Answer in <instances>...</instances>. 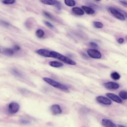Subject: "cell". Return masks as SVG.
Listing matches in <instances>:
<instances>
[{
  "label": "cell",
  "mask_w": 127,
  "mask_h": 127,
  "mask_svg": "<svg viewBox=\"0 0 127 127\" xmlns=\"http://www.w3.org/2000/svg\"><path fill=\"white\" fill-rule=\"evenodd\" d=\"M106 96L111 100L118 103H121L122 102V100L119 96L118 95L114 94V93H108L106 94Z\"/></svg>",
  "instance_id": "cell-10"
},
{
  "label": "cell",
  "mask_w": 127,
  "mask_h": 127,
  "mask_svg": "<svg viewBox=\"0 0 127 127\" xmlns=\"http://www.w3.org/2000/svg\"><path fill=\"white\" fill-rule=\"evenodd\" d=\"M93 24L94 26L96 28H102L103 27V24L100 21H94Z\"/></svg>",
  "instance_id": "cell-21"
},
{
  "label": "cell",
  "mask_w": 127,
  "mask_h": 127,
  "mask_svg": "<svg viewBox=\"0 0 127 127\" xmlns=\"http://www.w3.org/2000/svg\"><path fill=\"white\" fill-rule=\"evenodd\" d=\"M20 123L22 125H27L30 123V121L28 120H27L24 118L21 119L19 121Z\"/></svg>",
  "instance_id": "cell-23"
},
{
  "label": "cell",
  "mask_w": 127,
  "mask_h": 127,
  "mask_svg": "<svg viewBox=\"0 0 127 127\" xmlns=\"http://www.w3.org/2000/svg\"><path fill=\"white\" fill-rule=\"evenodd\" d=\"M89 45H90L91 47H93V48H97V47H98L97 44H96V43L93 42H90V43H89Z\"/></svg>",
  "instance_id": "cell-27"
},
{
  "label": "cell",
  "mask_w": 127,
  "mask_h": 127,
  "mask_svg": "<svg viewBox=\"0 0 127 127\" xmlns=\"http://www.w3.org/2000/svg\"><path fill=\"white\" fill-rule=\"evenodd\" d=\"M124 41H125V40L123 38H120L117 40L118 43L119 44H123L124 42Z\"/></svg>",
  "instance_id": "cell-28"
},
{
  "label": "cell",
  "mask_w": 127,
  "mask_h": 127,
  "mask_svg": "<svg viewBox=\"0 0 127 127\" xmlns=\"http://www.w3.org/2000/svg\"><path fill=\"white\" fill-rule=\"evenodd\" d=\"M43 80L46 83L55 88L59 89L60 90L65 92H68V88L65 85L57 81H56L54 79H53L49 77H45L43 78Z\"/></svg>",
  "instance_id": "cell-2"
},
{
  "label": "cell",
  "mask_w": 127,
  "mask_h": 127,
  "mask_svg": "<svg viewBox=\"0 0 127 127\" xmlns=\"http://www.w3.org/2000/svg\"><path fill=\"white\" fill-rule=\"evenodd\" d=\"M120 11L124 15V16H125V17H127V12H126L124 11L121 10H120Z\"/></svg>",
  "instance_id": "cell-31"
},
{
  "label": "cell",
  "mask_w": 127,
  "mask_h": 127,
  "mask_svg": "<svg viewBox=\"0 0 127 127\" xmlns=\"http://www.w3.org/2000/svg\"><path fill=\"white\" fill-rule=\"evenodd\" d=\"M15 2V0H3L2 2L4 4H13Z\"/></svg>",
  "instance_id": "cell-24"
},
{
  "label": "cell",
  "mask_w": 127,
  "mask_h": 127,
  "mask_svg": "<svg viewBox=\"0 0 127 127\" xmlns=\"http://www.w3.org/2000/svg\"><path fill=\"white\" fill-rule=\"evenodd\" d=\"M64 3L68 6H73L75 5V1L74 0H64Z\"/></svg>",
  "instance_id": "cell-19"
},
{
  "label": "cell",
  "mask_w": 127,
  "mask_h": 127,
  "mask_svg": "<svg viewBox=\"0 0 127 127\" xmlns=\"http://www.w3.org/2000/svg\"><path fill=\"white\" fill-rule=\"evenodd\" d=\"M102 124L105 127H117L116 125L114 123L107 119H104L102 120Z\"/></svg>",
  "instance_id": "cell-11"
},
{
  "label": "cell",
  "mask_w": 127,
  "mask_h": 127,
  "mask_svg": "<svg viewBox=\"0 0 127 127\" xmlns=\"http://www.w3.org/2000/svg\"><path fill=\"white\" fill-rule=\"evenodd\" d=\"M72 12L77 15H82L84 13V10L82 8L79 7H74L72 8Z\"/></svg>",
  "instance_id": "cell-12"
},
{
  "label": "cell",
  "mask_w": 127,
  "mask_h": 127,
  "mask_svg": "<svg viewBox=\"0 0 127 127\" xmlns=\"http://www.w3.org/2000/svg\"><path fill=\"white\" fill-rule=\"evenodd\" d=\"M0 23H1V24H2V25H4V26H8V25H9V24L8 23H7V22H5V21H0Z\"/></svg>",
  "instance_id": "cell-30"
},
{
  "label": "cell",
  "mask_w": 127,
  "mask_h": 127,
  "mask_svg": "<svg viewBox=\"0 0 127 127\" xmlns=\"http://www.w3.org/2000/svg\"><path fill=\"white\" fill-rule=\"evenodd\" d=\"M96 1H99V0H96Z\"/></svg>",
  "instance_id": "cell-35"
},
{
  "label": "cell",
  "mask_w": 127,
  "mask_h": 127,
  "mask_svg": "<svg viewBox=\"0 0 127 127\" xmlns=\"http://www.w3.org/2000/svg\"><path fill=\"white\" fill-rule=\"evenodd\" d=\"M48 58H53L57 59L66 64H69V65H74L76 64L75 62L72 60L71 59H69V58L58 53L56 51H49V55H48Z\"/></svg>",
  "instance_id": "cell-1"
},
{
  "label": "cell",
  "mask_w": 127,
  "mask_h": 127,
  "mask_svg": "<svg viewBox=\"0 0 127 127\" xmlns=\"http://www.w3.org/2000/svg\"><path fill=\"white\" fill-rule=\"evenodd\" d=\"M108 11L112 15L119 20L123 21L126 19L124 15L120 11V10L113 7H109L108 8Z\"/></svg>",
  "instance_id": "cell-3"
},
{
  "label": "cell",
  "mask_w": 127,
  "mask_h": 127,
  "mask_svg": "<svg viewBox=\"0 0 127 127\" xmlns=\"http://www.w3.org/2000/svg\"><path fill=\"white\" fill-rule=\"evenodd\" d=\"M96 99L97 101H98L99 103L104 105H110L112 104V101L110 99L102 96H99L97 97Z\"/></svg>",
  "instance_id": "cell-9"
},
{
  "label": "cell",
  "mask_w": 127,
  "mask_h": 127,
  "mask_svg": "<svg viewBox=\"0 0 127 127\" xmlns=\"http://www.w3.org/2000/svg\"><path fill=\"white\" fill-rule=\"evenodd\" d=\"M44 34H45L44 31L41 29H39L36 31V35L37 36V37L39 38H42L44 36Z\"/></svg>",
  "instance_id": "cell-17"
},
{
  "label": "cell",
  "mask_w": 127,
  "mask_h": 127,
  "mask_svg": "<svg viewBox=\"0 0 127 127\" xmlns=\"http://www.w3.org/2000/svg\"><path fill=\"white\" fill-rule=\"evenodd\" d=\"M11 72L13 75H14V76H15L16 77H23V75H22V73L19 70H18L16 68L12 69L11 70Z\"/></svg>",
  "instance_id": "cell-15"
},
{
  "label": "cell",
  "mask_w": 127,
  "mask_h": 127,
  "mask_svg": "<svg viewBox=\"0 0 127 127\" xmlns=\"http://www.w3.org/2000/svg\"><path fill=\"white\" fill-rule=\"evenodd\" d=\"M81 55H82V57H83L84 58H85V59H88V57H87V56L85 53H81Z\"/></svg>",
  "instance_id": "cell-32"
},
{
  "label": "cell",
  "mask_w": 127,
  "mask_h": 127,
  "mask_svg": "<svg viewBox=\"0 0 127 127\" xmlns=\"http://www.w3.org/2000/svg\"><path fill=\"white\" fill-rule=\"evenodd\" d=\"M40 1L45 4L54 5L58 9H60L61 8V3L57 0H40Z\"/></svg>",
  "instance_id": "cell-6"
},
{
  "label": "cell",
  "mask_w": 127,
  "mask_h": 127,
  "mask_svg": "<svg viewBox=\"0 0 127 127\" xmlns=\"http://www.w3.org/2000/svg\"><path fill=\"white\" fill-rule=\"evenodd\" d=\"M111 77H112V79H113L114 80H119L121 77V75H120V74L119 73L115 71V72H113L111 73Z\"/></svg>",
  "instance_id": "cell-18"
},
{
  "label": "cell",
  "mask_w": 127,
  "mask_h": 127,
  "mask_svg": "<svg viewBox=\"0 0 127 127\" xmlns=\"http://www.w3.org/2000/svg\"><path fill=\"white\" fill-rule=\"evenodd\" d=\"M118 127H125L124 126H123V125H118Z\"/></svg>",
  "instance_id": "cell-33"
},
{
  "label": "cell",
  "mask_w": 127,
  "mask_h": 127,
  "mask_svg": "<svg viewBox=\"0 0 127 127\" xmlns=\"http://www.w3.org/2000/svg\"><path fill=\"white\" fill-rule=\"evenodd\" d=\"M88 56L93 59H100L102 57V54L100 52L95 49H89L87 51Z\"/></svg>",
  "instance_id": "cell-5"
},
{
  "label": "cell",
  "mask_w": 127,
  "mask_h": 127,
  "mask_svg": "<svg viewBox=\"0 0 127 127\" xmlns=\"http://www.w3.org/2000/svg\"><path fill=\"white\" fill-rule=\"evenodd\" d=\"M126 40H127V36H126Z\"/></svg>",
  "instance_id": "cell-34"
},
{
  "label": "cell",
  "mask_w": 127,
  "mask_h": 127,
  "mask_svg": "<svg viewBox=\"0 0 127 127\" xmlns=\"http://www.w3.org/2000/svg\"><path fill=\"white\" fill-rule=\"evenodd\" d=\"M49 64L52 67H61L63 66H64V64L58 61H50L49 62Z\"/></svg>",
  "instance_id": "cell-14"
},
{
  "label": "cell",
  "mask_w": 127,
  "mask_h": 127,
  "mask_svg": "<svg viewBox=\"0 0 127 127\" xmlns=\"http://www.w3.org/2000/svg\"><path fill=\"white\" fill-rule=\"evenodd\" d=\"M104 86L105 88L110 90H111V89L116 90L118 89L120 87V85L118 83L115 82H112V81L104 83Z\"/></svg>",
  "instance_id": "cell-8"
},
{
  "label": "cell",
  "mask_w": 127,
  "mask_h": 127,
  "mask_svg": "<svg viewBox=\"0 0 127 127\" xmlns=\"http://www.w3.org/2000/svg\"><path fill=\"white\" fill-rule=\"evenodd\" d=\"M45 24L48 26V27L50 28H54V26L52 25V24H51L50 22H48V21H44Z\"/></svg>",
  "instance_id": "cell-25"
},
{
  "label": "cell",
  "mask_w": 127,
  "mask_h": 127,
  "mask_svg": "<svg viewBox=\"0 0 127 127\" xmlns=\"http://www.w3.org/2000/svg\"><path fill=\"white\" fill-rule=\"evenodd\" d=\"M20 106L16 102H12L8 105L7 111L10 114H14L17 113L19 110Z\"/></svg>",
  "instance_id": "cell-4"
},
{
  "label": "cell",
  "mask_w": 127,
  "mask_h": 127,
  "mask_svg": "<svg viewBox=\"0 0 127 127\" xmlns=\"http://www.w3.org/2000/svg\"><path fill=\"white\" fill-rule=\"evenodd\" d=\"M13 49L14 51H19L20 49V47L18 45H15L13 47Z\"/></svg>",
  "instance_id": "cell-29"
},
{
  "label": "cell",
  "mask_w": 127,
  "mask_h": 127,
  "mask_svg": "<svg viewBox=\"0 0 127 127\" xmlns=\"http://www.w3.org/2000/svg\"><path fill=\"white\" fill-rule=\"evenodd\" d=\"M3 53L7 56H12L14 53V50L10 48H6L3 50Z\"/></svg>",
  "instance_id": "cell-16"
},
{
  "label": "cell",
  "mask_w": 127,
  "mask_h": 127,
  "mask_svg": "<svg viewBox=\"0 0 127 127\" xmlns=\"http://www.w3.org/2000/svg\"><path fill=\"white\" fill-rule=\"evenodd\" d=\"M119 96L123 100L127 99V91L122 90L119 92Z\"/></svg>",
  "instance_id": "cell-20"
},
{
  "label": "cell",
  "mask_w": 127,
  "mask_h": 127,
  "mask_svg": "<svg viewBox=\"0 0 127 127\" xmlns=\"http://www.w3.org/2000/svg\"><path fill=\"white\" fill-rule=\"evenodd\" d=\"M50 110L54 115H57L62 114V110L58 104H53L50 107Z\"/></svg>",
  "instance_id": "cell-7"
},
{
  "label": "cell",
  "mask_w": 127,
  "mask_h": 127,
  "mask_svg": "<svg viewBox=\"0 0 127 127\" xmlns=\"http://www.w3.org/2000/svg\"><path fill=\"white\" fill-rule=\"evenodd\" d=\"M82 8L84 10V12H85L88 14H93L95 13V10L94 9L91 8V7L86 6V5H82Z\"/></svg>",
  "instance_id": "cell-13"
},
{
  "label": "cell",
  "mask_w": 127,
  "mask_h": 127,
  "mask_svg": "<svg viewBox=\"0 0 127 127\" xmlns=\"http://www.w3.org/2000/svg\"><path fill=\"white\" fill-rule=\"evenodd\" d=\"M43 14H44L45 16H46V17H47L48 18H49V19L52 20H54L55 19V18L54 17V16L51 14V13H50L48 12L47 11H43Z\"/></svg>",
  "instance_id": "cell-22"
},
{
  "label": "cell",
  "mask_w": 127,
  "mask_h": 127,
  "mask_svg": "<svg viewBox=\"0 0 127 127\" xmlns=\"http://www.w3.org/2000/svg\"><path fill=\"white\" fill-rule=\"evenodd\" d=\"M119 2L125 6H127V0H120Z\"/></svg>",
  "instance_id": "cell-26"
}]
</instances>
